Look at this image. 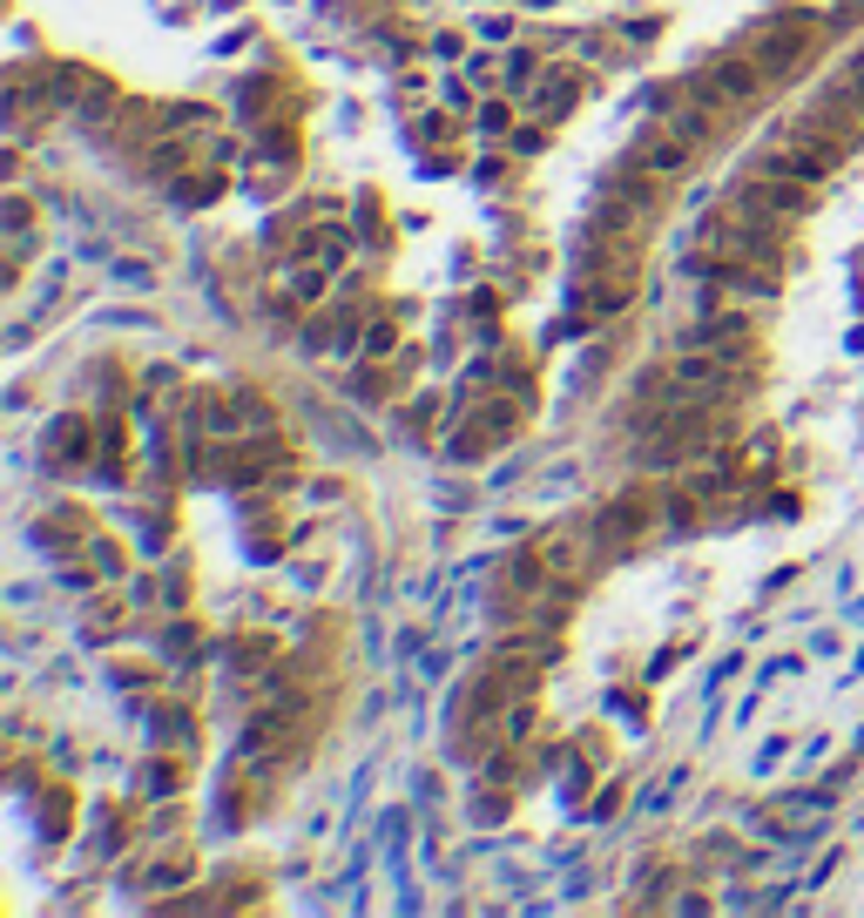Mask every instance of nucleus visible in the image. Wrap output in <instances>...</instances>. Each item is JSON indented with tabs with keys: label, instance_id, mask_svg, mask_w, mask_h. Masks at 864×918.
Wrapping results in <instances>:
<instances>
[{
	"label": "nucleus",
	"instance_id": "f257e3e1",
	"mask_svg": "<svg viewBox=\"0 0 864 918\" xmlns=\"http://www.w3.org/2000/svg\"><path fill=\"white\" fill-rule=\"evenodd\" d=\"M770 82H777V74H770V68H763V61H757L750 48H743V42H736V48H723V55H710V61H702V68H696V89H702V95H710L716 108H736V102H757V95H763Z\"/></svg>",
	"mask_w": 864,
	"mask_h": 918
},
{
	"label": "nucleus",
	"instance_id": "f03ea898",
	"mask_svg": "<svg viewBox=\"0 0 864 918\" xmlns=\"http://www.w3.org/2000/svg\"><path fill=\"white\" fill-rule=\"evenodd\" d=\"M736 196H743V204H750V210L777 217V223H797V217L810 210L817 183H804V176H783V170H757V163H750V176L736 183Z\"/></svg>",
	"mask_w": 864,
	"mask_h": 918
},
{
	"label": "nucleus",
	"instance_id": "7ed1b4c3",
	"mask_svg": "<svg viewBox=\"0 0 864 918\" xmlns=\"http://www.w3.org/2000/svg\"><path fill=\"white\" fill-rule=\"evenodd\" d=\"M696 136L689 129H676V123H649L642 136H635V170L642 176H655V183H669V176H689L696 170Z\"/></svg>",
	"mask_w": 864,
	"mask_h": 918
},
{
	"label": "nucleus",
	"instance_id": "20e7f679",
	"mask_svg": "<svg viewBox=\"0 0 864 918\" xmlns=\"http://www.w3.org/2000/svg\"><path fill=\"white\" fill-rule=\"evenodd\" d=\"M743 48H750L770 74H791L810 48H817V21H804V14H783V21H770V27H757V34H743Z\"/></svg>",
	"mask_w": 864,
	"mask_h": 918
},
{
	"label": "nucleus",
	"instance_id": "39448f33",
	"mask_svg": "<svg viewBox=\"0 0 864 918\" xmlns=\"http://www.w3.org/2000/svg\"><path fill=\"white\" fill-rule=\"evenodd\" d=\"M844 95L864 108V55H851V74H844Z\"/></svg>",
	"mask_w": 864,
	"mask_h": 918
},
{
	"label": "nucleus",
	"instance_id": "423d86ee",
	"mask_svg": "<svg viewBox=\"0 0 864 918\" xmlns=\"http://www.w3.org/2000/svg\"><path fill=\"white\" fill-rule=\"evenodd\" d=\"M480 129H487V136L506 129V102H487V108H480Z\"/></svg>",
	"mask_w": 864,
	"mask_h": 918
}]
</instances>
